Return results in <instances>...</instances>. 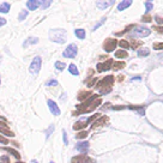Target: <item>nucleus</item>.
Here are the masks:
<instances>
[{
  "label": "nucleus",
  "mask_w": 163,
  "mask_h": 163,
  "mask_svg": "<svg viewBox=\"0 0 163 163\" xmlns=\"http://www.w3.org/2000/svg\"><path fill=\"white\" fill-rule=\"evenodd\" d=\"M71 163H95V159H92L91 157L85 156V155H79V156L72 157Z\"/></svg>",
  "instance_id": "0eeeda50"
},
{
  "label": "nucleus",
  "mask_w": 163,
  "mask_h": 163,
  "mask_svg": "<svg viewBox=\"0 0 163 163\" xmlns=\"http://www.w3.org/2000/svg\"><path fill=\"white\" fill-rule=\"evenodd\" d=\"M5 24H6V19L0 17V26H3V25H5Z\"/></svg>",
  "instance_id": "a18cd8bd"
},
{
  "label": "nucleus",
  "mask_w": 163,
  "mask_h": 163,
  "mask_svg": "<svg viewBox=\"0 0 163 163\" xmlns=\"http://www.w3.org/2000/svg\"><path fill=\"white\" fill-rule=\"evenodd\" d=\"M133 34H134L137 37H146V36L150 35V29H148L146 26L138 25V26H134Z\"/></svg>",
  "instance_id": "39448f33"
},
{
  "label": "nucleus",
  "mask_w": 163,
  "mask_h": 163,
  "mask_svg": "<svg viewBox=\"0 0 163 163\" xmlns=\"http://www.w3.org/2000/svg\"><path fill=\"white\" fill-rule=\"evenodd\" d=\"M119 46H120L121 48H124V49H128L129 47H131V45H129L126 40H121V41L119 42Z\"/></svg>",
  "instance_id": "cd10ccee"
},
{
  "label": "nucleus",
  "mask_w": 163,
  "mask_h": 163,
  "mask_svg": "<svg viewBox=\"0 0 163 163\" xmlns=\"http://www.w3.org/2000/svg\"><path fill=\"white\" fill-rule=\"evenodd\" d=\"M50 4H52V1H41V7L42 9H47V7L50 6Z\"/></svg>",
  "instance_id": "4c0bfd02"
},
{
  "label": "nucleus",
  "mask_w": 163,
  "mask_h": 163,
  "mask_svg": "<svg viewBox=\"0 0 163 163\" xmlns=\"http://www.w3.org/2000/svg\"><path fill=\"white\" fill-rule=\"evenodd\" d=\"M131 5H132V1H131V0H127V1L125 0V1H121V3L118 5V10H119V11H122V10L129 7Z\"/></svg>",
  "instance_id": "2eb2a0df"
},
{
  "label": "nucleus",
  "mask_w": 163,
  "mask_h": 163,
  "mask_svg": "<svg viewBox=\"0 0 163 163\" xmlns=\"http://www.w3.org/2000/svg\"><path fill=\"white\" fill-rule=\"evenodd\" d=\"M46 85H47V86H52V85L55 86V85H58V82H56L55 79H52V80H48V82L46 83Z\"/></svg>",
  "instance_id": "58836bf2"
},
{
  "label": "nucleus",
  "mask_w": 163,
  "mask_h": 163,
  "mask_svg": "<svg viewBox=\"0 0 163 163\" xmlns=\"http://www.w3.org/2000/svg\"><path fill=\"white\" fill-rule=\"evenodd\" d=\"M69 72H70L71 75H73V76H78V75H79L78 69H77V66H76L75 64H71L70 66H69Z\"/></svg>",
  "instance_id": "393cba45"
},
{
  "label": "nucleus",
  "mask_w": 163,
  "mask_h": 163,
  "mask_svg": "<svg viewBox=\"0 0 163 163\" xmlns=\"http://www.w3.org/2000/svg\"><path fill=\"white\" fill-rule=\"evenodd\" d=\"M118 79H119V80H122V79H124V76H120Z\"/></svg>",
  "instance_id": "de8ad7c7"
},
{
  "label": "nucleus",
  "mask_w": 163,
  "mask_h": 163,
  "mask_svg": "<svg viewBox=\"0 0 163 163\" xmlns=\"http://www.w3.org/2000/svg\"><path fill=\"white\" fill-rule=\"evenodd\" d=\"M77 53H78V47H77V45L72 43V45H69V47L64 50L62 55L67 59H73V58H76Z\"/></svg>",
  "instance_id": "20e7f679"
},
{
  "label": "nucleus",
  "mask_w": 163,
  "mask_h": 163,
  "mask_svg": "<svg viewBox=\"0 0 163 163\" xmlns=\"http://www.w3.org/2000/svg\"><path fill=\"white\" fill-rule=\"evenodd\" d=\"M75 34H76V36H77L79 40H84V39H85V30H84V29H76Z\"/></svg>",
  "instance_id": "5701e85b"
},
{
  "label": "nucleus",
  "mask_w": 163,
  "mask_h": 163,
  "mask_svg": "<svg viewBox=\"0 0 163 163\" xmlns=\"http://www.w3.org/2000/svg\"><path fill=\"white\" fill-rule=\"evenodd\" d=\"M53 131H54V125H50L48 127V129L46 131V138H49V136L53 133Z\"/></svg>",
  "instance_id": "473e14b6"
},
{
  "label": "nucleus",
  "mask_w": 163,
  "mask_h": 163,
  "mask_svg": "<svg viewBox=\"0 0 163 163\" xmlns=\"http://www.w3.org/2000/svg\"><path fill=\"white\" fill-rule=\"evenodd\" d=\"M88 134H89V132L88 131H80V132H78L77 133V139H84V138H86L88 137Z\"/></svg>",
  "instance_id": "bb28decb"
},
{
  "label": "nucleus",
  "mask_w": 163,
  "mask_h": 163,
  "mask_svg": "<svg viewBox=\"0 0 163 163\" xmlns=\"http://www.w3.org/2000/svg\"><path fill=\"white\" fill-rule=\"evenodd\" d=\"M95 82H97V79H96V78H94L92 80H86L85 83H86V85H88V86H92V85L95 84Z\"/></svg>",
  "instance_id": "79ce46f5"
},
{
  "label": "nucleus",
  "mask_w": 163,
  "mask_h": 163,
  "mask_svg": "<svg viewBox=\"0 0 163 163\" xmlns=\"http://www.w3.org/2000/svg\"><path fill=\"white\" fill-rule=\"evenodd\" d=\"M40 5H41V1H37V0H29V1H26V7L31 11L36 10Z\"/></svg>",
  "instance_id": "f8f14e48"
},
{
  "label": "nucleus",
  "mask_w": 163,
  "mask_h": 163,
  "mask_svg": "<svg viewBox=\"0 0 163 163\" xmlns=\"http://www.w3.org/2000/svg\"><path fill=\"white\" fill-rule=\"evenodd\" d=\"M41 66H42V59H41V56H35L34 60H32L31 64H30V67H29L30 73L37 75L40 72V70H41Z\"/></svg>",
  "instance_id": "7ed1b4c3"
},
{
  "label": "nucleus",
  "mask_w": 163,
  "mask_h": 163,
  "mask_svg": "<svg viewBox=\"0 0 163 163\" xmlns=\"http://www.w3.org/2000/svg\"><path fill=\"white\" fill-rule=\"evenodd\" d=\"M92 96V92L91 91H80L78 94V100L79 101H86L88 99H90V97Z\"/></svg>",
  "instance_id": "ddd939ff"
},
{
  "label": "nucleus",
  "mask_w": 163,
  "mask_h": 163,
  "mask_svg": "<svg viewBox=\"0 0 163 163\" xmlns=\"http://www.w3.org/2000/svg\"><path fill=\"white\" fill-rule=\"evenodd\" d=\"M115 1H97L96 3V5H97V7L99 9H107V7H109L110 5H113Z\"/></svg>",
  "instance_id": "dca6fc26"
},
{
  "label": "nucleus",
  "mask_w": 163,
  "mask_h": 163,
  "mask_svg": "<svg viewBox=\"0 0 163 163\" xmlns=\"http://www.w3.org/2000/svg\"><path fill=\"white\" fill-rule=\"evenodd\" d=\"M65 67H66V65H65L64 62H61V61H56V62H55V69H56V70H59V71H64Z\"/></svg>",
  "instance_id": "a878e982"
},
{
  "label": "nucleus",
  "mask_w": 163,
  "mask_h": 163,
  "mask_svg": "<svg viewBox=\"0 0 163 163\" xmlns=\"http://www.w3.org/2000/svg\"><path fill=\"white\" fill-rule=\"evenodd\" d=\"M0 84H1V80H0Z\"/></svg>",
  "instance_id": "603ef678"
},
{
  "label": "nucleus",
  "mask_w": 163,
  "mask_h": 163,
  "mask_svg": "<svg viewBox=\"0 0 163 163\" xmlns=\"http://www.w3.org/2000/svg\"><path fill=\"white\" fill-rule=\"evenodd\" d=\"M125 66H126V62H122V61H118V62H114V64H113L112 69H113L114 71H119V70H122V69H124Z\"/></svg>",
  "instance_id": "a211bd4d"
},
{
  "label": "nucleus",
  "mask_w": 163,
  "mask_h": 163,
  "mask_svg": "<svg viewBox=\"0 0 163 163\" xmlns=\"http://www.w3.org/2000/svg\"><path fill=\"white\" fill-rule=\"evenodd\" d=\"M0 163H10L9 156H1L0 157Z\"/></svg>",
  "instance_id": "e433bc0d"
},
{
  "label": "nucleus",
  "mask_w": 163,
  "mask_h": 163,
  "mask_svg": "<svg viewBox=\"0 0 163 163\" xmlns=\"http://www.w3.org/2000/svg\"><path fill=\"white\" fill-rule=\"evenodd\" d=\"M49 40L55 43H65L67 40V32L65 29H50L49 30Z\"/></svg>",
  "instance_id": "f257e3e1"
},
{
  "label": "nucleus",
  "mask_w": 163,
  "mask_h": 163,
  "mask_svg": "<svg viewBox=\"0 0 163 163\" xmlns=\"http://www.w3.org/2000/svg\"><path fill=\"white\" fill-rule=\"evenodd\" d=\"M100 116H101V115H100L99 113H97V114H94L92 116H90L89 119H86V124H88V125H89V124H91L92 121H95V119H97V118H100Z\"/></svg>",
  "instance_id": "7c9ffc66"
},
{
  "label": "nucleus",
  "mask_w": 163,
  "mask_h": 163,
  "mask_svg": "<svg viewBox=\"0 0 163 163\" xmlns=\"http://www.w3.org/2000/svg\"><path fill=\"white\" fill-rule=\"evenodd\" d=\"M131 42H132V45H131V47H132L133 49H137L138 47H140V46H143V42H142V41H137V40H132Z\"/></svg>",
  "instance_id": "c85d7f7f"
},
{
  "label": "nucleus",
  "mask_w": 163,
  "mask_h": 163,
  "mask_svg": "<svg viewBox=\"0 0 163 163\" xmlns=\"http://www.w3.org/2000/svg\"><path fill=\"white\" fill-rule=\"evenodd\" d=\"M152 20V18H151V16H149L148 13L146 15H144L143 17H142V22H146V23H150Z\"/></svg>",
  "instance_id": "c9c22d12"
},
{
  "label": "nucleus",
  "mask_w": 163,
  "mask_h": 163,
  "mask_svg": "<svg viewBox=\"0 0 163 163\" xmlns=\"http://www.w3.org/2000/svg\"><path fill=\"white\" fill-rule=\"evenodd\" d=\"M88 126V124H86V121H77L75 125H73V129H76V131H78V129H82V128H84V127H86Z\"/></svg>",
  "instance_id": "4be33fe9"
},
{
  "label": "nucleus",
  "mask_w": 163,
  "mask_h": 163,
  "mask_svg": "<svg viewBox=\"0 0 163 163\" xmlns=\"http://www.w3.org/2000/svg\"><path fill=\"white\" fill-rule=\"evenodd\" d=\"M49 163H54V162H53V161H50V162H49Z\"/></svg>",
  "instance_id": "3c124183"
},
{
  "label": "nucleus",
  "mask_w": 163,
  "mask_h": 163,
  "mask_svg": "<svg viewBox=\"0 0 163 163\" xmlns=\"http://www.w3.org/2000/svg\"><path fill=\"white\" fill-rule=\"evenodd\" d=\"M155 20H156L158 24H163V18L159 17V16H155Z\"/></svg>",
  "instance_id": "37998d69"
},
{
  "label": "nucleus",
  "mask_w": 163,
  "mask_h": 163,
  "mask_svg": "<svg viewBox=\"0 0 163 163\" xmlns=\"http://www.w3.org/2000/svg\"><path fill=\"white\" fill-rule=\"evenodd\" d=\"M31 163H39V162H37V161H35V159H34V161H31Z\"/></svg>",
  "instance_id": "09e8293b"
},
{
  "label": "nucleus",
  "mask_w": 163,
  "mask_h": 163,
  "mask_svg": "<svg viewBox=\"0 0 163 163\" xmlns=\"http://www.w3.org/2000/svg\"><path fill=\"white\" fill-rule=\"evenodd\" d=\"M62 137H64V144L65 145H67L69 144V140H67V134H66V131H62Z\"/></svg>",
  "instance_id": "a19ab883"
},
{
  "label": "nucleus",
  "mask_w": 163,
  "mask_h": 163,
  "mask_svg": "<svg viewBox=\"0 0 163 163\" xmlns=\"http://www.w3.org/2000/svg\"><path fill=\"white\" fill-rule=\"evenodd\" d=\"M138 56H140V58H143V56H148L149 54H150V49L149 48H140V49H138Z\"/></svg>",
  "instance_id": "b1692460"
},
{
  "label": "nucleus",
  "mask_w": 163,
  "mask_h": 163,
  "mask_svg": "<svg viewBox=\"0 0 163 163\" xmlns=\"http://www.w3.org/2000/svg\"><path fill=\"white\" fill-rule=\"evenodd\" d=\"M10 9H11V5L9 3H4L0 5V13H7L10 11Z\"/></svg>",
  "instance_id": "412c9836"
},
{
  "label": "nucleus",
  "mask_w": 163,
  "mask_h": 163,
  "mask_svg": "<svg viewBox=\"0 0 163 163\" xmlns=\"http://www.w3.org/2000/svg\"><path fill=\"white\" fill-rule=\"evenodd\" d=\"M140 79H142L140 77H133V78L131 79V82H134V80H140Z\"/></svg>",
  "instance_id": "49530a36"
},
{
  "label": "nucleus",
  "mask_w": 163,
  "mask_h": 163,
  "mask_svg": "<svg viewBox=\"0 0 163 163\" xmlns=\"http://www.w3.org/2000/svg\"><path fill=\"white\" fill-rule=\"evenodd\" d=\"M28 17V11L26 10H23V11H20V13H19V16H18V20H24L25 18Z\"/></svg>",
  "instance_id": "c756f323"
},
{
  "label": "nucleus",
  "mask_w": 163,
  "mask_h": 163,
  "mask_svg": "<svg viewBox=\"0 0 163 163\" xmlns=\"http://www.w3.org/2000/svg\"><path fill=\"white\" fill-rule=\"evenodd\" d=\"M47 105H48V107H49V110H50V113L53 114V115H60V109H59V107H58V105L54 102V101H52V100H48L47 101Z\"/></svg>",
  "instance_id": "9d476101"
},
{
  "label": "nucleus",
  "mask_w": 163,
  "mask_h": 163,
  "mask_svg": "<svg viewBox=\"0 0 163 163\" xmlns=\"http://www.w3.org/2000/svg\"><path fill=\"white\" fill-rule=\"evenodd\" d=\"M106 19H107V18H106V17H103V18H102V19H101V20H100L99 23H97V24H96V25L94 26V29H92V31H95V30H96L97 28H100V26H101V25H102V24H103V23L106 22Z\"/></svg>",
  "instance_id": "72a5a7b5"
},
{
  "label": "nucleus",
  "mask_w": 163,
  "mask_h": 163,
  "mask_svg": "<svg viewBox=\"0 0 163 163\" xmlns=\"http://www.w3.org/2000/svg\"><path fill=\"white\" fill-rule=\"evenodd\" d=\"M152 29L157 32H159V34H163V26H157V25H153Z\"/></svg>",
  "instance_id": "ea45409f"
},
{
  "label": "nucleus",
  "mask_w": 163,
  "mask_h": 163,
  "mask_svg": "<svg viewBox=\"0 0 163 163\" xmlns=\"http://www.w3.org/2000/svg\"><path fill=\"white\" fill-rule=\"evenodd\" d=\"M113 84H114V77L113 76H107L96 84V88L100 89V92L102 95H106V94H109L112 91V85Z\"/></svg>",
  "instance_id": "f03ea898"
},
{
  "label": "nucleus",
  "mask_w": 163,
  "mask_h": 163,
  "mask_svg": "<svg viewBox=\"0 0 163 163\" xmlns=\"http://www.w3.org/2000/svg\"><path fill=\"white\" fill-rule=\"evenodd\" d=\"M118 45H119V42H118L115 39H107V40L105 41V43H103V49H105L107 53H109V52H113V50L116 48Z\"/></svg>",
  "instance_id": "423d86ee"
},
{
  "label": "nucleus",
  "mask_w": 163,
  "mask_h": 163,
  "mask_svg": "<svg viewBox=\"0 0 163 163\" xmlns=\"http://www.w3.org/2000/svg\"><path fill=\"white\" fill-rule=\"evenodd\" d=\"M108 116H100L99 118V120H96L92 125H91V129H96V128H99V127H101V126H105L107 122H108Z\"/></svg>",
  "instance_id": "1a4fd4ad"
},
{
  "label": "nucleus",
  "mask_w": 163,
  "mask_h": 163,
  "mask_svg": "<svg viewBox=\"0 0 163 163\" xmlns=\"http://www.w3.org/2000/svg\"><path fill=\"white\" fill-rule=\"evenodd\" d=\"M0 143H1V144H7L9 140H7L5 137H1V136H0Z\"/></svg>",
  "instance_id": "c03bdc74"
},
{
  "label": "nucleus",
  "mask_w": 163,
  "mask_h": 163,
  "mask_svg": "<svg viewBox=\"0 0 163 163\" xmlns=\"http://www.w3.org/2000/svg\"><path fill=\"white\" fill-rule=\"evenodd\" d=\"M113 64H114V61L112 59H108L105 62H99V64H97V71H99V72H105V71L109 70L113 66Z\"/></svg>",
  "instance_id": "6e6552de"
},
{
  "label": "nucleus",
  "mask_w": 163,
  "mask_h": 163,
  "mask_svg": "<svg viewBox=\"0 0 163 163\" xmlns=\"http://www.w3.org/2000/svg\"><path fill=\"white\" fill-rule=\"evenodd\" d=\"M127 56H128V53H127L126 50H124V49L115 52V58H118V59H125V58H127Z\"/></svg>",
  "instance_id": "aec40b11"
},
{
  "label": "nucleus",
  "mask_w": 163,
  "mask_h": 163,
  "mask_svg": "<svg viewBox=\"0 0 163 163\" xmlns=\"http://www.w3.org/2000/svg\"><path fill=\"white\" fill-rule=\"evenodd\" d=\"M145 9H146V12H149V11H151L152 10V7H153V5H152V3L151 1H145Z\"/></svg>",
  "instance_id": "f704fd0d"
},
{
  "label": "nucleus",
  "mask_w": 163,
  "mask_h": 163,
  "mask_svg": "<svg viewBox=\"0 0 163 163\" xmlns=\"http://www.w3.org/2000/svg\"><path fill=\"white\" fill-rule=\"evenodd\" d=\"M89 142H79V143H77V145H76V149L79 151V152H82V155H84L85 152H88V150H89Z\"/></svg>",
  "instance_id": "9b49d317"
},
{
  "label": "nucleus",
  "mask_w": 163,
  "mask_h": 163,
  "mask_svg": "<svg viewBox=\"0 0 163 163\" xmlns=\"http://www.w3.org/2000/svg\"><path fill=\"white\" fill-rule=\"evenodd\" d=\"M0 133H3L7 137H15V133L12 131H9V127H0Z\"/></svg>",
  "instance_id": "6ab92c4d"
},
{
  "label": "nucleus",
  "mask_w": 163,
  "mask_h": 163,
  "mask_svg": "<svg viewBox=\"0 0 163 163\" xmlns=\"http://www.w3.org/2000/svg\"><path fill=\"white\" fill-rule=\"evenodd\" d=\"M16 163H25V162H22V161H18V162H16Z\"/></svg>",
  "instance_id": "8fccbe9b"
},
{
  "label": "nucleus",
  "mask_w": 163,
  "mask_h": 163,
  "mask_svg": "<svg viewBox=\"0 0 163 163\" xmlns=\"http://www.w3.org/2000/svg\"><path fill=\"white\" fill-rule=\"evenodd\" d=\"M37 42H39V37H34V36H31V37H29V39H26V40L24 41L23 47H28L29 45H35V43H37Z\"/></svg>",
  "instance_id": "4468645a"
},
{
  "label": "nucleus",
  "mask_w": 163,
  "mask_h": 163,
  "mask_svg": "<svg viewBox=\"0 0 163 163\" xmlns=\"http://www.w3.org/2000/svg\"><path fill=\"white\" fill-rule=\"evenodd\" d=\"M3 150H4V151H7V152H9V153H11L12 156H15L17 159H19V158H20V153H19L17 150L12 149V148H3Z\"/></svg>",
  "instance_id": "f3484780"
},
{
  "label": "nucleus",
  "mask_w": 163,
  "mask_h": 163,
  "mask_svg": "<svg viewBox=\"0 0 163 163\" xmlns=\"http://www.w3.org/2000/svg\"><path fill=\"white\" fill-rule=\"evenodd\" d=\"M152 47L155 50H163V43L162 42H156V43H153Z\"/></svg>",
  "instance_id": "2f4dec72"
}]
</instances>
